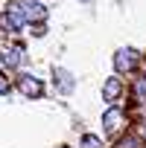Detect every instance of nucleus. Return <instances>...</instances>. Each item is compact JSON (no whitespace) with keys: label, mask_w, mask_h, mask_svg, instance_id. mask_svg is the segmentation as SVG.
Wrapping results in <instances>:
<instances>
[{"label":"nucleus","mask_w":146,"mask_h":148,"mask_svg":"<svg viewBox=\"0 0 146 148\" xmlns=\"http://www.w3.org/2000/svg\"><path fill=\"white\" fill-rule=\"evenodd\" d=\"M24 58H26V55H24V47H21V44H12V47H6L3 52H0V61H3L9 70L21 67V64H24Z\"/></svg>","instance_id":"nucleus-8"},{"label":"nucleus","mask_w":146,"mask_h":148,"mask_svg":"<svg viewBox=\"0 0 146 148\" xmlns=\"http://www.w3.org/2000/svg\"><path fill=\"white\" fill-rule=\"evenodd\" d=\"M53 82L58 87V93H73V87H76V82H73V73L64 70V67H53Z\"/></svg>","instance_id":"nucleus-7"},{"label":"nucleus","mask_w":146,"mask_h":148,"mask_svg":"<svg viewBox=\"0 0 146 148\" xmlns=\"http://www.w3.org/2000/svg\"><path fill=\"white\" fill-rule=\"evenodd\" d=\"M117 148H146V145H143V142H140L137 136H126V139H123V142H120Z\"/></svg>","instance_id":"nucleus-10"},{"label":"nucleus","mask_w":146,"mask_h":148,"mask_svg":"<svg viewBox=\"0 0 146 148\" xmlns=\"http://www.w3.org/2000/svg\"><path fill=\"white\" fill-rule=\"evenodd\" d=\"M102 125H105V134H108V136L120 134V128H123V110H120L117 105H111V108L102 113Z\"/></svg>","instance_id":"nucleus-6"},{"label":"nucleus","mask_w":146,"mask_h":148,"mask_svg":"<svg viewBox=\"0 0 146 148\" xmlns=\"http://www.w3.org/2000/svg\"><path fill=\"white\" fill-rule=\"evenodd\" d=\"M123 90H126V87H123V79H120V76H108V79L102 82V99H105L108 105H114V102L123 96Z\"/></svg>","instance_id":"nucleus-5"},{"label":"nucleus","mask_w":146,"mask_h":148,"mask_svg":"<svg viewBox=\"0 0 146 148\" xmlns=\"http://www.w3.org/2000/svg\"><path fill=\"white\" fill-rule=\"evenodd\" d=\"M9 93H12V84H9V79L3 73H0V96H9Z\"/></svg>","instance_id":"nucleus-11"},{"label":"nucleus","mask_w":146,"mask_h":148,"mask_svg":"<svg viewBox=\"0 0 146 148\" xmlns=\"http://www.w3.org/2000/svg\"><path fill=\"white\" fill-rule=\"evenodd\" d=\"M61 148H67V145H61Z\"/></svg>","instance_id":"nucleus-12"},{"label":"nucleus","mask_w":146,"mask_h":148,"mask_svg":"<svg viewBox=\"0 0 146 148\" xmlns=\"http://www.w3.org/2000/svg\"><path fill=\"white\" fill-rule=\"evenodd\" d=\"M79 148H102V139H99L97 134H85L82 142H79Z\"/></svg>","instance_id":"nucleus-9"},{"label":"nucleus","mask_w":146,"mask_h":148,"mask_svg":"<svg viewBox=\"0 0 146 148\" xmlns=\"http://www.w3.org/2000/svg\"><path fill=\"white\" fill-rule=\"evenodd\" d=\"M12 6L26 18V23H44L47 21V6L41 0H12Z\"/></svg>","instance_id":"nucleus-1"},{"label":"nucleus","mask_w":146,"mask_h":148,"mask_svg":"<svg viewBox=\"0 0 146 148\" xmlns=\"http://www.w3.org/2000/svg\"><path fill=\"white\" fill-rule=\"evenodd\" d=\"M18 90H21L26 99H41V96H44V84H41V79L29 76V73H21V76H18Z\"/></svg>","instance_id":"nucleus-4"},{"label":"nucleus","mask_w":146,"mask_h":148,"mask_svg":"<svg viewBox=\"0 0 146 148\" xmlns=\"http://www.w3.org/2000/svg\"><path fill=\"white\" fill-rule=\"evenodd\" d=\"M24 23H26V18H24V15H21L12 3L6 6V12H3V15H0V29H3V32H9V35L21 32V26H24Z\"/></svg>","instance_id":"nucleus-3"},{"label":"nucleus","mask_w":146,"mask_h":148,"mask_svg":"<svg viewBox=\"0 0 146 148\" xmlns=\"http://www.w3.org/2000/svg\"><path fill=\"white\" fill-rule=\"evenodd\" d=\"M137 61H140V52L131 49V47H120V49L114 52V67H117V73H131V70L137 67Z\"/></svg>","instance_id":"nucleus-2"}]
</instances>
